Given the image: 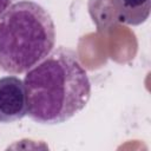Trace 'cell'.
<instances>
[{
    "mask_svg": "<svg viewBox=\"0 0 151 151\" xmlns=\"http://www.w3.org/2000/svg\"><path fill=\"white\" fill-rule=\"evenodd\" d=\"M54 44L53 19L38 2L21 0L0 14V71L25 73L45 59Z\"/></svg>",
    "mask_w": 151,
    "mask_h": 151,
    "instance_id": "cell-2",
    "label": "cell"
},
{
    "mask_svg": "<svg viewBox=\"0 0 151 151\" xmlns=\"http://www.w3.org/2000/svg\"><path fill=\"white\" fill-rule=\"evenodd\" d=\"M13 0H0V14H2L11 5Z\"/></svg>",
    "mask_w": 151,
    "mask_h": 151,
    "instance_id": "cell-5",
    "label": "cell"
},
{
    "mask_svg": "<svg viewBox=\"0 0 151 151\" xmlns=\"http://www.w3.org/2000/svg\"><path fill=\"white\" fill-rule=\"evenodd\" d=\"M87 8L97 28L107 31L118 24H144L150 15L151 0H88Z\"/></svg>",
    "mask_w": 151,
    "mask_h": 151,
    "instance_id": "cell-3",
    "label": "cell"
},
{
    "mask_svg": "<svg viewBox=\"0 0 151 151\" xmlns=\"http://www.w3.org/2000/svg\"><path fill=\"white\" fill-rule=\"evenodd\" d=\"M27 114L39 124L71 119L90 100L91 81L77 53L59 47L26 72Z\"/></svg>",
    "mask_w": 151,
    "mask_h": 151,
    "instance_id": "cell-1",
    "label": "cell"
},
{
    "mask_svg": "<svg viewBox=\"0 0 151 151\" xmlns=\"http://www.w3.org/2000/svg\"><path fill=\"white\" fill-rule=\"evenodd\" d=\"M27 114L24 80L15 76L0 78V123H13Z\"/></svg>",
    "mask_w": 151,
    "mask_h": 151,
    "instance_id": "cell-4",
    "label": "cell"
}]
</instances>
